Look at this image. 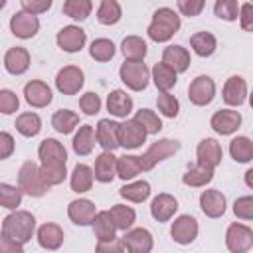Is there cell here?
I'll list each match as a JSON object with an SVG mask.
<instances>
[{
	"label": "cell",
	"instance_id": "obj_17",
	"mask_svg": "<svg viewBox=\"0 0 253 253\" xmlns=\"http://www.w3.org/2000/svg\"><path fill=\"white\" fill-rule=\"evenodd\" d=\"M196 156H198V164L215 170L219 166L221 158H223V150H221V146L215 138H202L198 142Z\"/></svg>",
	"mask_w": 253,
	"mask_h": 253
},
{
	"label": "cell",
	"instance_id": "obj_28",
	"mask_svg": "<svg viewBox=\"0 0 253 253\" xmlns=\"http://www.w3.org/2000/svg\"><path fill=\"white\" fill-rule=\"evenodd\" d=\"M150 77L156 85V89L160 93H170V89L176 85L178 81V73L174 69H170L166 63H154V67L150 69Z\"/></svg>",
	"mask_w": 253,
	"mask_h": 253
},
{
	"label": "cell",
	"instance_id": "obj_55",
	"mask_svg": "<svg viewBox=\"0 0 253 253\" xmlns=\"http://www.w3.org/2000/svg\"><path fill=\"white\" fill-rule=\"evenodd\" d=\"M95 253H125V241L117 237L111 241H97Z\"/></svg>",
	"mask_w": 253,
	"mask_h": 253
},
{
	"label": "cell",
	"instance_id": "obj_5",
	"mask_svg": "<svg viewBox=\"0 0 253 253\" xmlns=\"http://www.w3.org/2000/svg\"><path fill=\"white\" fill-rule=\"evenodd\" d=\"M180 150V142L178 140H172V138H160L156 142H152L146 152L140 156V166H142V172H148L152 170L158 162L170 158L172 154H176Z\"/></svg>",
	"mask_w": 253,
	"mask_h": 253
},
{
	"label": "cell",
	"instance_id": "obj_57",
	"mask_svg": "<svg viewBox=\"0 0 253 253\" xmlns=\"http://www.w3.org/2000/svg\"><path fill=\"white\" fill-rule=\"evenodd\" d=\"M0 253H24V247L20 243H16L14 239L2 235L0 237Z\"/></svg>",
	"mask_w": 253,
	"mask_h": 253
},
{
	"label": "cell",
	"instance_id": "obj_18",
	"mask_svg": "<svg viewBox=\"0 0 253 253\" xmlns=\"http://www.w3.org/2000/svg\"><path fill=\"white\" fill-rule=\"evenodd\" d=\"M125 241V249L128 253H150L152 247H154V239H152V233L144 227H134V229H128L123 237Z\"/></svg>",
	"mask_w": 253,
	"mask_h": 253
},
{
	"label": "cell",
	"instance_id": "obj_30",
	"mask_svg": "<svg viewBox=\"0 0 253 253\" xmlns=\"http://www.w3.org/2000/svg\"><path fill=\"white\" fill-rule=\"evenodd\" d=\"M93 180H95L93 168H89L87 164H75V168L69 176V186L75 194H85L91 190Z\"/></svg>",
	"mask_w": 253,
	"mask_h": 253
},
{
	"label": "cell",
	"instance_id": "obj_50",
	"mask_svg": "<svg viewBox=\"0 0 253 253\" xmlns=\"http://www.w3.org/2000/svg\"><path fill=\"white\" fill-rule=\"evenodd\" d=\"M20 107V99L14 91L10 89H0V113L2 115H12Z\"/></svg>",
	"mask_w": 253,
	"mask_h": 253
},
{
	"label": "cell",
	"instance_id": "obj_46",
	"mask_svg": "<svg viewBox=\"0 0 253 253\" xmlns=\"http://www.w3.org/2000/svg\"><path fill=\"white\" fill-rule=\"evenodd\" d=\"M22 196H24V192L20 188L10 186L6 182L0 184V204H2V208L16 211V208L22 204Z\"/></svg>",
	"mask_w": 253,
	"mask_h": 253
},
{
	"label": "cell",
	"instance_id": "obj_6",
	"mask_svg": "<svg viewBox=\"0 0 253 253\" xmlns=\"http://www.w3.org/2000/svg\"><path fill=\"white\" fill-rule=\"evenodd\" d=\"M225 247L231 253H247L253 247V229L245 223H229L225 231Z\"/></svg>",
	"mask_w": 253,
	"mask_h": 253
},
{
	"label": "cell",
	"instance_id": "obj_35",
	"mask_svg": "<svg viewBox=\"0 0 253 253\" xmlns=\"http://www.w3.org/2000/svg\"><path fill=\"white\" fill-rule=\"evenodd\" d=\"M79 125V115L75 111H69V109H59L53 113L51 117V126L59 132V134H69L77 128Z\"/></svg>",
	"mask_w": 253,
	"mask_h": 253
},
{
	"label": "cell",
	"instance_id": "obj_58",
	"mask_svg": "<svg viewBox=\"0 0 253 253\" xmlns=\"http://www.w3.org/2000/svg\"><path fill=\"white\" fill-rule=\"evenodd\" d=\"M243 180H245L247 188H251V190H253V168H249V170L245 172V178H243Z\"/></svg>",
	"mask_w": 253,
	"mask_h": 253
},
{
	"label": "cell",
	"instance_id": "obj_41",
	"mask_svg": "<svg viewBox=\"0 0 253 253\" xmlns=\"http://www.w3.org/2000/svg\"><path fill=\"white\" fill-rule=\"evenodd\" d=\"M115 231H117V227H115L109 211L107 210L99 211L95 221H93V233H95L97 241H111V239H115Z\"/></svg>",
	"mask_w": 253,
	"mask_h": 253
},
{
	"label": "cell",
	"instance_id": "obj_4",
	"mask_svg": "<svg viewBox=\"0 0 253 253\" xmlns=\"http://www.w3.org/2000/svg\"><path fill=\"white\" fill-rule=\"evenodd\" d=\"M119 77L130 91H144L152 79L144 61H125L119 69Z\"/></svg>",
	"mask_w": 253,
	"mask_h": 253
},
{
	"label": "cell",
	"instance_id": "obj_49",
	"mask_svg": "<svg viewBox=\"0 0 253 253\" xmlns=\"http://www.w3.org/2000/svg\"><path fill=\"white\" fill-rule=\"evenodd\" d=\"M79 107L87 117H93V115H97L101 111V97L97 93H93V91H87V93H83L79 97Z\"/></svg>",
	"mask_w": 253,
	"mask_h": 253
},
{
	"label": "cell",
	"instance_id": "obj_31",
	"mask_svg": "<svg viewBox=\"0 0 253 253\" xmlns=\"http://www.w3.org/2000/svg\"><path fill=\"white\" fill-rule=\"evenodd\" d=\"M115 227L121 229V231H128L132 229L134 221H136V211L130 208V206H125V204H115L111 206V210H107Z\"/></svg>",
	"mask_w": 253,
	"mask_h": 253
},
{
	"label": "cell",
	"instance_id": "obj_11",
	"mask_svg": "<svg viewBox=\"0 0 253 253\" xmlns=\"http://www.w3.org/2000/svg\"><path fill=\"white\" fill-rule=\"evenodd\" d=\"M55 42L59 45V49L67 51V53H77L83 49L85 42H87V34L85 30H81L79 26H63L57 36H55Z\"/></svg>",
	"mask_w": 253,
	"mask_h": 253
},
{
	"label": "cell",
	"instance_id": "obj_1",
	"mask_svg": "<svg viewBox=\"0 0 253 253\" xmlns=\"http://www.w3.org/2000/svg\"><path fill=\"white\" fill-rule=\"evenodd\" d=\"M36 233V217L26 210H16L2 219V235L14 239L20 245L32 241Z\"/></svg>",
	"mask_w": 253,
	"mask_h": 253
},
{
	"label": "cell",
	"instance_id": "obj_3",
	"mask_svg": "<svg viewBox=\"0 0 253 253\" xmlns=\"http://www.w3.org/2000/svg\"><path fill=\"white\" fill-rule=\"evenodd\" d=\"M18 188L24 194L32 196V198H42L49 190L47 182L42 176L40 166L36 162H32V160H26L20 166V170H18Z\"/></svg>",
	"mask_w": 253,
	"mask_h": 253
},
{
	"label": "cell",
	"instance_id": "obj_13",
	"mask_svg": "<svg viewBox=\"0 0 253 253\" xmlns=\"http://www.w3.org/2000/svg\"><path fill=\"white\" fill-rule=\"evenodd\" d=\"M210 126L217 134L229 136V134H233L241 126V113L239 111H231V109H219V111H215L211 115Z\"/></svg>",
	"mask_w": 253,
	"mask_h": 253
},
{
	"label": "cell",
	"instance_id": "obj_37",
	"mask_svg": "<svg viewBox=\"0 0 253 253\" xmlns=\"http://www.w3.org/2000/svg\"><path fill=\"white\" fill-rule=\"evenodd\" d=\"M142 172V166H140V156H134V154H123L117 158V176L121 180H132L136 178L138 174Z\"/></svg>",
	"mask_w": 253,
	"mask_h": 253
},
{
	"label": "cell",
	"instance_id": "obj_38",
	"mask_svg": "<svg viewBox=\"0 0 253 253\" xmlns=\"http://www.w3.org/2000/svg\"><path fill=\"white\" fill-rule=\"evenodd\" d=\"M229 154L239 164L251 162L253 160V140L249 136H235L229 142Z\"/></svg>",
	"mask_w": 253,
	"mask_h": 253
},
{
	"label": "cell",
	"instance_id": "obj_15",
	"mask_svg": "<svg viewBox=\"0 0 253 253\" xmlns=\"http://www.w3.org/2000/svg\"><path fill=\"white\" fill-rule=\"evenodd\" d=\"M97 213H99V211H97L95 204H93L91 200H87V198L73 200V202H69V206H67V215H69V219H71L75 225H81V227L93 225Z\"/></svg>",
	"mask_w": 253,
	"mask_h": 253
},
{
	"label": "cell",
	"instance_id": "obj_10",
	"mask_svg": "<svg viewBox=\"0 0 253 253\" xmlns=\"http://www.w3.org/2000/svg\"><path fill=\"white\" fill-rule=\"evenodd\" d=\"M10 30L16 38L20 40H30L34 38L38 32H40V20L38 16L26 12V10H20L16 14H12L10 18Z\"/></svg>",
	"mask_w": 253,
	"mask_h": 253
},
{
	"label": "cell",
	"instance_id": "obj_20",
	"mask_svg": "<svg viewBox=\"0 0 253 253\" xmlns=\"http://www.w3.org/2000/svg\"><path fill=\"white\" fill-rule=\"evenodd\" d=\"M162 63H166L176 73H184V71H188V67L192 63V57H190V51L184 45L174 43V45L164 47V51H162Z\"/></svg>",
	"mask_w": 253,
	"mask_h": 253
},
{
	"label": "cell",
	"instance_id": "obj_21",
	"mask_svg": "<svg viewBox=\"0 0 253 253\" xmlns=\"http://www.w3.org/2000/svg\"><path fill=\"white\" fill-rule=\"evenodd\" d=\"M221 97L227 105L231 107H241L247 99V83L241 75H231L225 85H223V91H221Z\"/></svg>",
	"mask_w": 253,
	"mask_h": 253
},
{
	"label": "cell",
	"instance_id": "obj_12",
	"mask_svg": "<svg viewBox=\"0 0 253 253\" xmlns=\"http://www.w3.org/2000/svg\"><path fill=\"white\" fill-rule=\"evenodd\" d=\"M24 99L30 107H36V109H43L51 103L53 99V93H51V87L45 83V81H40V79H32L24 85Z\"/></svg>",
	"mask_w": 253,
	"mask_h": 253
},
{
	"label": "cell",
	"instance_id": "obj_39",
	"mask_svg": "<svg viewBox=\"0 0 253 253\" xmlns=\"http://www.w3.org/2000/svg\"><path fill=\"white\" fill-rule=\"evenodd\" d=\"M123 18V8L117 0H103L97 8V20L103 26H115Z\"/></svg>",
	"mask_w": 253,
	"mask_h": 253
},
{
	"label": "cell",
	"instance_id": "obj_32",
	"mask_svg": "<svg viewBox=\"0 0 253 253\" xmlns=\"http://www.w3.org/2000/svg\"><path fill=\"white\" fill-rule=\"evenodd\" d=\"M121 51L125 55V61H142L148 47L140 36H126L121 43Z\"/></svg>",
	"mask_w": 253,
	"mask_h": 253
},
{
	"label": "cell",
	"instance_id": "obj_48",
	"mask_svg": "<svg viewBox=\"0 0 253 253\" xmlns=\"http://www.w3.org/2000/svg\"><path fill=\"white\" fill-rule=\"evenodd\" d=\"M156 107H158V111H160L164 117H168V119H176L178 113H180V101H178L172 93H160V95L156 97Z\"/></svg>",
	"mask_w": 253,
	"mask_h": 253
},
{
	"label": "cell",
	"instance_id": "obj_56",
	"mask_svg": "<svg viewBox=\"0 0 253 253\" xmlns=\"http://www.w3.org/2000/svg\"><path fill=\"white\" fill-rule=\"evenodd\" d=\"M14 152V136L6 130L0 132V160L10 158V154Z\"/></svg>",
	"mask_w": 253,
	"mask_h": 253
},
{
	"label": "cell",
	"instance_id": "obj_40",
	"mask_svg": "<svg viewBox=\"0 0 253 253\" xmlns=\"http://www.w3.org/2000/svg\"><path fill=\"white\" fill-rule=\"evenodd\" d=\"M14 126L22 136L32 138L42 130V119L38 113H22V115H18Z\"/></svg>",
	"mask_w": 253,
	"mask_h": 253
},
{
	"label": "cell",
	"instance_id": "obj_51",
	"mask_svg": "<svg viewBox=\"0 0 253 253\" xmlns=\"http://www.w3.org/2000/svg\"><path fill=\"white\" fill-rule=\"evenodd\" d=\"M233 213L239 219H253V196H241L233 202Z\"/></svg>",
	"mask_w": 253,
	"mask_h": 253
},
{
	"label": "cell",
	"instance_id": "obj_33",
	"mask_svg": "<svg viewBox=\"0 0 253 253\" xmlns=\"http://www.w3.org/2000/svg\"><path fill=\"white\" fill-rule=\"evenodd\" d=\"M190 45L194 49L196 55L200 57H210L213 55V51L217 49V40L213 34L210 32H196L192 38H190Z\"/></svg>",
	"mask_w": 253,
	"mask_h": 253
},
{
	"label": "cell",
	"instance_id": "obj_25",
	"mask_svg": "<svg viewBox=\"0 0 253 253\" xmlns=\"http://www.w3.org/2000/svg\"><path fill=\"white\" fill-rule=\"evenodd\" d=\"M132 107L134 103L130 95H126V91L123 89H115L107 95V111L117 119H126L132 113Z\"/></svg>",
	"mask_w": 253,
	"mask_h": 253
},
{
	"label": "cell",
	"instance_id": "obj_47",
	"mask_svg": "<svg viewBox=\"0 0 253 253\" xmlns=\"http://www.w3.org/2000/svg\"><path fill=\"white\" fill-rule=\"evenodd\" d=\"M213 14L219 20L225 22H235L239 18V4L235 0H215L213 4Z\"/></svg>",
	"mask_w": 253,
	"mask_h": 253
},
{
	"label": "cell",
	"instance_id": "obj_2",
	"mask_svg": "<svg viewBox=\"0 0 253 253\" xmlns=\"http://www.w3.org/2000/svg\"><path fill=\"white\" fill-rule=\"evenodd\" d=\"M178 30H180V16L172 8L162 6L152 14V20L146 28V34L152 42L164 43V42H170Z\"/></svg>",
	"mask_w": 253,
	"mask_h": 253
},
{
	"label": "cell",
	"instance_id": "obj_22",
	"mask_svg": "<svg viewBox=\"0 0 253 253\" xmlns=\"http://www.w3.org/2000/svg\"><path fill=\"white\" fill-rule=\"evenodd\" d=\"M176 211H178V202H176L174 196H170V194H166V192L158 194V196L152 200V204H150V215H152L156 221H160V223L170 221Z\"/></svg>",
	"mask_w": 253,
	"mask_h": 253
},
{
	"label": "cell",
	"instance_id": "obj_45",
	"mask_svg": "<svg viewBox=\"0 0 253 253\" xmlns=\"http://www.w3.org/2000/svg\"><path fill=\"white\" fill-rule=\"evenodd\" d=\"M132 119L146 130V134H158V132L162 130V121H160V117H158L154 111H150V109H140V111H136Z\"/></svg>",
	"mask_w": 253,
	"mask_h": 253
},
{
	"label": "cell",
	"instance_id": "obj_24",
	"mask_svg": "<svg viewBox=\"0 0 253 253\" xmlns=\"http://www.w3.org/2000/svg\"><path fill=\"white\" fill-rule=\"evenodd\" d=\"M30 67V51L22 45H16V47H10L6 53H4V69L12 75H22L26 73Z\"/></svg>",
	"mask_w": 253,
	"mask_h": 253
},
{
	"label": "cell",
	"instance_id": "obj_14",
	"mask_svg": "<svg viewBox=\"0 0 253 253\" xmlns=\"http://www.w3.org/2000/svg\"><path fill=\"white\" fill-rule=\"evenodd\" d=\"M119 126H121V123H115L111 119H101L97 123L95 134H97V144L103 148V152H113L121 146Z\"/></svg>",
	"mask_w": 253,
	"mask_h": 253
},
{
	"label": "cell",
	"instance_id": "obj_27",
	"mask_svg": "<svg viewBox=\"0 0 253 253\" xmlns=\"http://www.w3.org/2000/svg\"><path fill=\"white\" fill-rule=\"evenodd\" d=\"M40 164L45 162H67V150L57 138H43L38 146Z\"/></svg>",
	"mask_w": 253,
	"mask_h": 253
},
{
	"label": "cell",
	"instance_id": "obj_7",
	"mask_svg": "<svg viewBox=\"0 0 253 253\" xmlns=\"http://www.w3.org/2000/svg\"><path fill=\"white\" fill-rule=\"evenodd\" d=\"M85 83L83 69L77 65H65L55 75V89L61 95H77Z\"/></svg>",
	"mask_w": 253,
	"mask_h": 253
},
{
	"label": "cell",
	"instance_id": "obj_43",
	"mask_svg": "<svg viewBox=\"0 0 253 253\" xmlns=\"http://www.w3.org/2000/svg\"><path fill=\"white\" fill-rule=\"evenodd\" d=\"M115 51H117L115 43H113L111 40H107V38H97V40H93L91 45H89V55H91L95 61H101V63L111 61L113 55H115Z\"/></svg>",
	"mask_w": 253,
	"mask_h": 253
},
{
	"label": "cell",
	"instance_id": "obj_29",
	"mask_svg": "<svg viewBox=\"0 0 253 253\" xmlns=\"http://www.w3.org/2000/svg\"><path fill=\"white\" fill-rule=\"evenodd\" d=\"M95 140H97V134H95V128L91 125H81L79 130L75 132L73 136V152L77 156H87L93 152V146H95Z\"/></svg>",
	"mask_w": 253,
	"mask_h": 253
},
{
	"label": "cell",
	"instance_id": "obj_19",
	"mask_svg": "<svg viewBox=\"0 0 253 253\" xmlns=\"http://www.w3.org/2000/svg\"><path fill=\"white\" fill-rule=\"evenodd\" d=\"M200 208L202 211L211 217V219H217L225 213V208H227V202H225V196L215 190V188H210V190H204L200 194Z\"/></svg>",
	"mask_w": 253,
	"mask_h": 253
},
{
	"label": "cell",
	"instance_id": "obj_44",
	"mask_svg": "<svg viewBox=\"0 0 253 253\" xmlns=\"http://www.w3.org/2000/svg\"><path fill=\"white\" fill-rule=\"evenodd\" d=\"M40 170H42V176L49 188L61 184L67 178L65 162H45V164H40Z\"/></svg>",
	"mask_w": 253,
	"mask_h": 253
},
{
	"label": "cell",
	"instance_id": "obj_54",
	"mask_svg": "<svg viewBox=\"0 0 253 253\" xmlns=\"http://www.w3.org/2000/svg\"><path fill=\"white\" fill-rule=\"evenodd\" d=\"M239 24L243 32H253V4L243 2L239 6Z\"/></svg>",
	"mask_w": 253,
	"mask_h": 253
},
{
	"label": "cell",
	"instance_id": "obj_36",
	"mask_svg": "<svg viewBox=\"0 0 253 253\" xmlns=\"http://www.w3.org/2000/svg\"><path fill=\"white\" fill-rule=\"evenodd\" d=\"M119 196L125 198L126 202L142 204V202L148 200V196H150V184H148L146 180H136V182L125 184V186L119 190Z\"/></svg>",
	"mask_w": 253,
	"mask_h": 253
},
{
	"label": "cell",
	"instance_id": "obj_53",
	"mask_svg": "<svg viewBox=\"0 0 253 253\" xmlns=\"http://www.w3.org/2000/svg\"><path fill=\"white\" fill-rule=\"evenodd\" d=\"M20 6H22V10H26L34 16H40L51 8V0H22Z\"/></svg>",
	"mask_w": 253,
	"mask_h": 253
},
{
	"label": "cell",
	"instance_id": "obj_26",
	"mask_svg": "<svg viewBox=\"0 0 253 253\" xmlns=\"http://www.w3.org/2000/svg\"><path fill=\"white\" fill-rule=\"evenodd\" d=\"M95 180L101 184H109L117 178V156L113 152H101L95 158V168H93Z\"/></svg>",
	"mask_w": 253,
	"mask_h": 253
},
{
	"label": "cell",
	"instance_id": "obj_34",
	"mask_svg": "<svg viewBox=\"0 0 253 253\" xmlns=\"http://www.w3.org/2000/svg\"><path fill=\"white\" fill-rule=\"evenodd\" d=\"M211 180H213V170L208 166H202V164L190 166L182 176V182L190 188H202V186L210 184Z\"/></svg>",
	"mask_w": 253,
	"mask_h": 253
},
{
	"label": "cell",
	"instance_id": "obj_16",
	"mask_svg": "<svg viewBox=\"0 0 253 253\" xmlns=\"http://www.w3.org/2000/svg\"><path fill=\"white\" fill-rule=\"evenodd\" d=\"M119 140L125 150L140 148L146 140V130L134 119H128V121L121 123V126H119Z\"/></svg>",
	"mask_w": 253,
	"mask_h": 253
},
{
	"label": "cell",
	"instance_id": "obj_42",
	"mask_svg": "<svg viewBox=\"0 0 253 253\" xmlns=\"http://www.w3.org/2000/svg\"><path fill=\"white\" fill-rule=\"evenodd\" d=\"M61 10H63V14L67 18L83 22V20L89 18V14L93 10V2L91 0H65Z\"/></svg>",
	"mask_w": 253,
	"mask_h": 253
},
{
	"label": "cell",
	"instance_id": "obj_59",
	"mask_svg": "<svg viewBox=\"0 0 253 253\" xmlns=\"http://www.w3.org/2000/svg\"><path fill=\"white\" fill-rule=\"evenodd\" d=\"M249 105H251V109H253V93L249 95Z\"/></svg>",
	"mask_w": 253,
	"mask_h": 253
},
{
	"label": "cell",
	"instance_id": "obj_8",
	"mask_svg": "<svg viewBox=\"0 0 253 253\" xmlns=\"http://www.w3.org/2000/svg\"><path fill=\"white\" fill-rule=\"evenodd\" d=\"M215 97V83L210 75H198L188 87V99L196 107H206Z\"/></svg>",
	"mask_w": 253,
	"mask_h": 253
},
{
	"label": "cell",
	"instance_id": "obj_9",
	"mask_svg": "<svg viewBox=\"0 0 253 253\" xmlns=\"http://www.w3.org/2000/svg\"><path fill=\"white\" fill-rule=\"evenodd\" d=\"M198 231H200V225H198V219L194 215H178L174 221H172V227H170V235L172 239L178 243V245H190L196 241L198 237Z\"/></svg>",
	"mask_w": 253,
	"mask_h": 253
},
{
	"label": "cell",
	"instance_id": "obj_52",
	"mask_svg": "<svg viewBox=\"0 0 253 253\" xmlns=\"http://www.w3.org/2000/svg\"><path fill=\"white\" fill-rule=\"evenodd\" d=\"M178 10L182 16H188V18H194V16H200L202 10L206 8V2L204 0H178L176 2Z\"/></svg>",
	"mask_w": 253,
	"mask_h": 253
},
{
	"label": "cell",
	"instance_id": "obj_23",
	"mask_svg": "<svg viewBox=\"0 0 253 253\" xmlns=\"http://www.w3.org/2000/svg\"><path fill=\"white\" fill-rule=\"evenodd\" d=\"M36 237H38L40 247H43L47 251H57L63 245V239H65L63 229L57 223H53V221H47V223L40 225Z\"/></svg>",
	"mask_w": 253,
	"mask_h": 253
}]
</instances>
